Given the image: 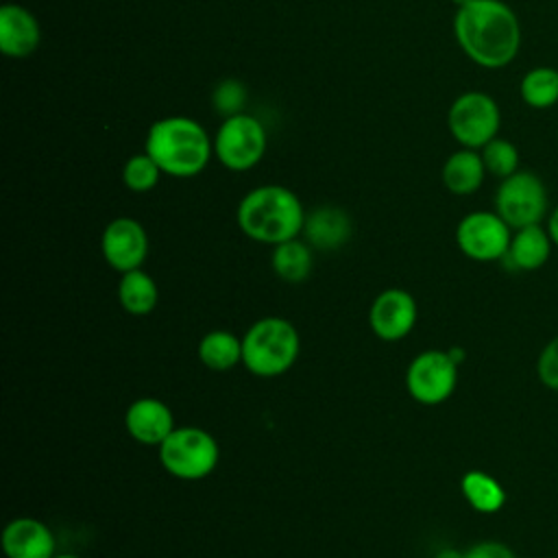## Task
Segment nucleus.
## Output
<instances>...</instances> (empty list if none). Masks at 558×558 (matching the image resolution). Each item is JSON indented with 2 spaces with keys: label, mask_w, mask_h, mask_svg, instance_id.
I'll return each instance as SVG.
<instances>
[{
  "label": "nucleus",
  "mask_w": 558,
  "mask_h": 558,
  "mask_svg": "<svg viewBox=\"0 0 558 558\" xmlns=\"http://www.w3.org/2000/svg\"><path fill=\"white\" fill-rule=\"evenodd\" d=\"M351 218L344 209L333 205L316 207L312 214H305V242L318 251H336L351 238Z\"/></svg>",
  "instance_id": "nucleus-16"
},
{
  "label": "nucleus",
  "mask_w": 558,
  "mask_h": 558,
  "mask_svg": "<svg viewBox=\"0 0 558 558\" xmlns=\"http://www.w3.org/2000/svg\"><path fill=\"white\" fill-rule=\"evenodd\" d=\"M482 161L486 166V172L497 177L499 181L514 174L519 170V148L506 140V137H495L486 146L480 148Z\"/></svg>",
  "instance_id": "nucleus-24"
},
{
  "label": "nucleus",
  "mask_w": 558,
  "mask_h": 558,
  "mask_svg": "<svg viewBox=\"0 0 558 558\" xmlns=\"http://www.w3.org/2000/svg\"><path fill=\"white\" fill-rule=\"evenodd\" d=\"M547 209V187L532 170L519 168L514 174L501 179L495 192V211L510 225V229L541 225Z\"/></svg>",
  "instance_id": "nucleus-7"
},
{
  "label": "nucleus",
  "mask_w": 558,
  "mask_h": 558,
  "mask_svg": "<svg viewBox=\"0 0 558 558\" xmlns=\"http://www.w3.org/2000/svg\"><path fill=\"white\" fill-rule=\"evenodd\" d=\"M536 373L543 386H547L549 390H558V336L543 347L536 362Z\"/></svg>",
  "instance_id": "nucleus-27"
},
{
  "label": "nucleus",
  "mask_w": 558,
  "mask_h": 558,
  "mask_svg": "<svg viewBox=\"0 0 558 558\" xmlns=\"http://www.w3.org/2000/svg\"><path fill=\"white\" fill-rule=\"evenodd\" d=\"M301 353L296 327L281 316L255 320L242 338V364L257 377H279L290 371Z\"/></svg>",
  "instance_id": "nucleus-4"
},
{
  "label": "nucleus",
  "mask_w": 558,
  "mask_h": 558,
  "mask_svg": "<svg viewBox=\"0 0 558 558\" xmlns=\"http://www.w3.org/2000/svg\"><path fill=\"white\" fill-rule=\"evenodd\" d=\"M460 488H462V495L469 501V506L484 514L497 512L506 501L504 486L493 475H488L484 471L464 473Z\"/></svg>",
  "instance_id": "nucleus-23"
},
{
  "label": "nucleus",
  "mask_w": 558,
  "mask_h": 558,
  "mask_svg": "<svg viewBox=\"0 0 558 558\" xmlns=\"http://www.w3.org/2000/svg\"><path fill=\"white\" fill-rule=\"evenodd\" d=\"M118 301L124 312L133 316L150 314L159 303V288L155 279L142 268L122 272L118 281Z\"/></svg>",
  "instance_id": "nucleus-19"
},
{
  "label": "nucleus",
  "mask_w": 558,
  "mask_h": 558,
  "mask_svg": "<svg viewBox=\"0 0 558 558\" xmlns=\"http://www.w3.org/2000/svg\"><path fill=\"white\" fill-rule=\"evenodd\" d=\"M447 126L462 148L480 150L499 133V105L493 96L484 92H464L451 102L447 111Z\"/></svg>",
  "instance_id": "nucleus-6"
},
{
  "label": "nucleus",
  "mask_w": 558,
  "mask_h": 558,
  "mask_svg": "<svg viewBox=\"0 0 558 558\" xmlns=\"http://www.w3.org/2000/svg\"><path fill=\"white\" fill-rule=\"evenodd\" d=\"M41 41V28L37 17L20 7L4 4L0 9V50L11 59L31 57Z\"/></svg>",
  "instance_id": "nucleus-15"
},
{
  "label": "nucleus",
  "mask_w": 558,
  "mask_h": 558,
  "mask_svg": "<svg viewBox=\"0 0 558 558\" xmlns=\"http://www.w3.org/2000/svg\"><path fill=\"white\" fill-rule=\"evenodd\" d=\"M146 153L155 159L163 174L190 179L205 170L214 153L205 126L187 116H168L150 124L146 135Z\"/></svg>",
  "instance_id": "nucleus-3"
},
{
  "label": "nucleus",
  "mask_w": 558,
  "mask_h": 558,
  "mask_svg": "<svg viewBox=\"0 0 558 558\" xmlns=\"http://www.w3.org/2000/svg\"><path fill=\"white\" fill-rule=\"evenodd\" d=\"M418 318L414 296L401 288H388L375 296L368 310V323L379 340L397 342L405 338Z\"/></svg>",
  "instance_id": "nucleus-12"
},
{
  "label": "nucleus",
  "mask_w": 558,
  "mask_h": 558,
  "mask_svg": "<svg viewBox=\"0 0 558 558\" xmlns=\"http://www.w3.org/2000/svg\"><path fill=\"white\" fill-rule=\"evenodd\" d=\"M451 2H453L456 7H464V4H466V2H471V0H451Z\"/></svg>",
  "instance_id": "nucleus-33"
},
{
  "label": "nucleus",
  "mask_w": 558,
  "mask_h": 558,
  "mask_svg": "<svg viewBox=\"0 0 558 558\" xmlns=\"http://www.w3.org/2000/svg\"><path fill=\"white\" fill-rule=\"evenodd\" d=\"M235 220L246 238L277 246L303 233L305 209L290 187L268 183L242 196Z\"/></svg>",
  "instance_id": "nucleus-2"
},
{
  "label": "nucleus",
  "mask_w": 558,
  "mask_h": 558,
  "mask_svg": "<svg viewBox=\"0 0 558 558\" xmlns=\"http://www.w3.org/2000/svg\"><path fill=\"white\" fill-rule=\"evenodd\" d=\"M547 231H549L551 242L558 246V205L549 211V218H547Z\"/></svg>",
  "instance_id": "nucleus-29"
},
{
  "label": "nucleus",
  "mask_w": 558,
  "mask_h": 558,
  "mask_svg": "<svg viewBox=\"0 0 558 558\" xmlns=\"http://www.w3.org/2000/svg\"><path fill=\"white\" fill-rule=\"evenodd\" d=\"M449 355L453 357V362H456V364H460V362L464 360V351H462V349H458V347L449 349Z\"/></svg>",
  "instance_id": "nucleus-31"
},
{
  "label": "nucleus",
  "mask_w": 558,
  "mask_h": 558,
  "mask_svg": "<svg viewBox=\"0 0 558 558\" xmlns=\"http://www.w3.org/2000/svg\"><path fill=\"white\" fill-rule=\"evenodd\" d=\"M521 100L536 111L551 109L558 102V68L536 65L530 68L519 83Z\"/></svg>",
  "instance_id": "nucleus-21"
},
{
  "label": "nucleus",
  "mask_w": 558,
  "mask_h": 558,
  "mask_svg": "<svg viewBox=\"0 0 558 558\" xmlns=\"http://www.w3.org/2000/svg\"><path fill=\"white\" fill-rule=\"evenodd\" d=\"M458 384V364L449 355V351L429 349L418 353L408 371L405 386L414 401L423 405H438L447 401Z\"/></svg>",
  "instance_id": "nucleus-9"
},
{
  "label": "nucleus",
  "mask_w": 558,
  "mask_h": 558,
  "mask_svg": "<svg viewBox=\"0 0 558 558\" xmlns=\"http://www.w3.org/2000/svg\"><path fill=\"white\" fill-rule=\"evenodd\" d=\"M512 240L510 225L497 211H471L456 227L458 248L475 262L506 257Z\"/></svg>",
  "instance_id": "nucleus-10"
},
{
  "label": "nucleus",
  "mask_w": 558,
  "mask_h": 558,
  "mask_svg": "<svg viewBox=\"0 0 558 558\" xmlns=\"http://www.w3.org/2000/svg\"><path fill=\"white\" fill-rule=\"evenodd\" d=\"M198 357L211 371H229L242 362V338L225 329H214L201 338Z\"/></svg>",
  "instance_id": "nucleus-22"
},
{
  "label": "nucleus",
  "mask_w": 558,
  "mask_h": 558,
  "mask_svg": "<svg viewBox=\"0 0 558 558\" xmlns=\"http://www.w3.org/2000/svg\"><path fill=\"white\" fill-rule=\"evenodd\" d=\"M264 153L266 129L257 118L238 113L222 120L214 137V155L225 168L235 172L248 170L262 161Z\"/></svg>",
  "instance_id": "nucleus-8"
},
{
  "label": "nucleus",
  "mask_w": 558,
  "mask_h": 558,
  "mask_svg": "<svg viewBox=\"0 0 558 558\" xmlns=\"http://www.w3.org/2000/svg\"><path fill=\"white\" fill-rule=\"evenodd\" d=\"M270 266L279 279L288 283H301L310 277L314 266L312 246L299 238L281 242L272 248Z\"/></svg>",
  "instance_id": "nucleus-20"
},
{
  "label": "nucleus",
  "mask_w": 558,
  "mask_h": 558,
  "mask_svg": "<svg viewBox=\"0 0 558 558\" xmlns=\"http://www.w3.org/2000/svg\"><path fill=\"white\" fill-rule=\"evenodd\" d=\"M551 244L554 242L545 227L541 225L521 227V229H514L506 257L519 270H536L549 259Z\"/></svg>",
  "instance_id": "nucleus-18"
},
{
  "label": "nucleus",
  "mask_w": 558,
  "mask_h": 558,
  "mask_svg": "<svg viewBox=\"0 0 558 558\" xmlns=\"http://www.w3.org/2000/svg\"><path fill=\"white\" fill-rule=\"evenodd\" d=\"M2 551L7 558H52L57 538L44 521L17 517L4 525Z\"/></svg>",
  "instance_id": "nucleus-13"
},
{
  "label": "nucleus",
  "mask_w": 558,
  "mask_h": 558,
  "mask_svg": "<svg viewBox=\"0 0 558 558\" xmlns=\"http://www.w3.org/2000/svg\"><path fill=\"white\" fill-rule=\"evenodd\" d=\"M460 50L486 70L512 63L521 50V24L504 0H471L453 15Z\"/></svg>",
  "instance_id": "nucleus-1"
},
{
  "label": "nucleus",
  "mask_w": 558,
  "mask_h": 558,
  "mask_svg": "<svg viewBox=\"0 0 558 558\" xmlns=\"http://www.w3.org/2000/svg\"><path fill=\"white\" fill-rule=\"evenodd\" d=\"M211 102L214 109L222 116V118H231L242 113V105L246 102V87L242 81L238 78H222L214 94H211Z\"/></svg>",
  "instance_id": "nucleus-26"
},
{
  "label": "nucleus",
  "mask_w": 558,
  "mask_h": 558,
  "mask_svg": "<svg viewBox=\"0 0 558 558\" xmlns=\"http://www.w3.org/2000/svg\"><path fill=\"white\" fill-rule=\"evenodd\" d=\"M486 166L475 148H460L442 163V183L451 194L469 196L477 192L486 177Z\"/></svg>",
  "instance_id": "nucleus-17"
},
{
  "label": "nucleus",
  "mask_w": 558,
  "mask_h": 558,
  "mask_svg": "<svg viewBox=\"0 0 558 558\" xmlns=\"http://www.w3.org/2000/svg\"><path fill=\"white\" fill-rule=\"evenodd\" d=\"M464 558H517L514 551L499 541H482L464 551Z\"/></svg>",
  "instance_id": "nucleus-28"
},
{
  "label": "nucleus",
  "mask_w": 558,
  "mask_h": 558,
  "mask_svg": "<svg viewBox=\"0 0 558 558\" xmlns=\"http://www.w3.org/2000/svg\"><path fill=\"white\" fill-rule=\"evenodd\" d=\"M100 251L105 262L120 275L142 268L148 255L146 229L135 218H113L102 231Z\"/></svg>",
  "instance_id": "nucleus-11"
},
{
  "label": "nucleus",
  "mask_w": 558,
  "mask_h": 558,
  "mask_svg": "<svg viewBox=\"0 0 558 558\" xmlns=\"http://www.w3.org/2000/svg\"><path fill=\"white\" fill-rule=\"evenodd\" d=\"M161 168L155 163V159L148 153L131 155L122 168V181L131 192H148L159 183Z\"/></svg>",
  "instance_id": "nucleus-25"
},
{
  "label": "nucleus",
  "mask_w": 558,
  "mask_h": 558,
  "mask_svg": "<svg viewBox=\"0 0 558 558\" xmlns=\"http://www.w3.org/2000/svg\"><path fill=\"white\" fill-rule=\"evenodd\" d=\"M52 558H81V556H76V554H54Z\"/></svg>",
  "instance_id": "nucleus-32"
},
{
  "label": "nucleus",
  "mask_w": 558,
  "mask_h": 558,
  "mask_svg": "<svg viewBox=\"0 0 558 558\" xmlns=\"http://www.w3.org/2000/svg\"><path fill=\"white\" fill-rule=\"evenodd\" d=\"M220 458L216 438L203 427H174L159 445V460L163 469L179 480L207 477Z\"/></svg>",
  "instance_id": "nucleus-5"
},
{
  "label": "nucleus",
  "mask_w": 558,
  "mask_h": 558,
  "mask_svg": "<svg viewBox=\"0 0 558 558\" xmlns=\"http://www.w3.org/2000/svg\"><path fill=\"white\" fill-rule=\"evenodd\" d=\"M436 558H464V551L458 549H442L436 554Z\"/></svg>",
  "instance_id": "nucleus-30"
},
{
  "label": "nucleus",
  "mask_w": 558,
  "mask_h": 558,
  "mask_svg": "<svg viewBox=\"0 0 558 558\" xmlns=\"http://www.w3.org/2000/svg\"><path fill=\"white\" fill-rule=\"evenodd\" d=\"M124 425L133 440L150 447H159L177 427L172 410L155 397L135 399L126 408Z\"/></svg>",
  "instance_id": "nucleus-14"
}]
</instances>
